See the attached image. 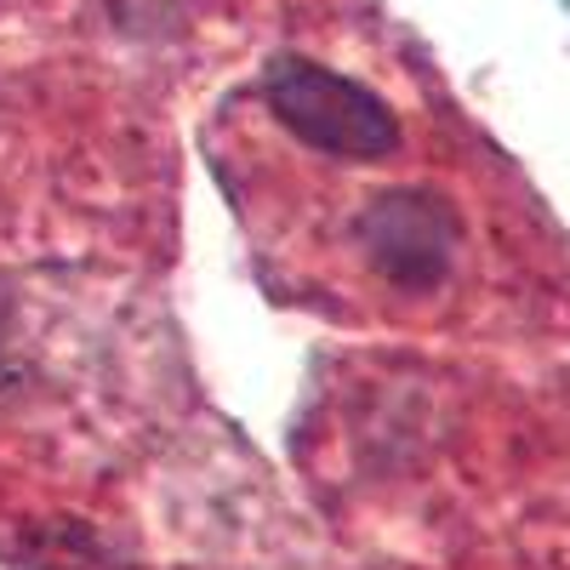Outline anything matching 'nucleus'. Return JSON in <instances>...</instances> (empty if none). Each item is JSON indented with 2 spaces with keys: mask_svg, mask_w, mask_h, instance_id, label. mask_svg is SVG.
I'll use <instances>...</instances> for the list:
<instances>
[{
  "mask_svg": "<svg viewBox=\"0 0 570 570\" xmlns=\"http://www.w3.org/2000/svg\"><path fill=\"white\" fill-rule=\"evenodd\" d=\"M268 104L308 149L343 155V160H383L400 142V126H394L383 98H371L360 80H348L337 69H320V63H303V58L274 63Z\"/></svg>",
  "mask_w": 570,
  "mask_h": 570,
  "instance_id": "1",
  "label": "nucleus"
},
{
  "mask_svg": "<svg viewBox=\"0 0 570 570\" xmlns=\"http://www.w3.org/2000/svg\"><path fill=\"white\" fill-rule=\"evenodd\" d=\"M371 246H376V257H383L389 274H400V279H434L445 268V252H451V223L434 206L394 200L383 217L371 223Z\"/></svg>",
  "mask_w": 570,
  "mask_h": 570,
  "instance_id": "2",
  "label": "nucleus"
}]
</instances>
